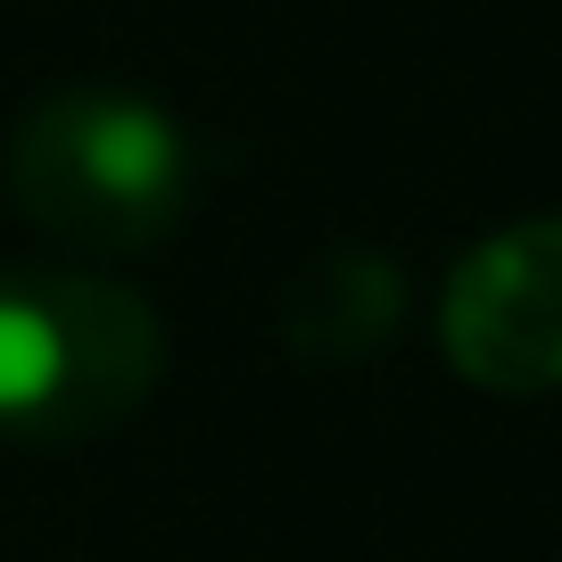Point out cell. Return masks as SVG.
Wrapping results in <instances>:
<instances>
[{"mask_svg":"<svg viewBox=\"0 0 562 562\" xmlns=\"http://www.w3.org/2000/svg\"><path fill=\"white\" fill-rule=\"evenodd\" d=\"M0 175H9V199L25 207V224L67 240L75 257H133L182 224L199 158L158 100L75 83L50 91L9 133Z\"/></svg>","mask_w":562,"mask_h":562,"instance_id":"obj_1","label":"cell"},{"mask_svg":"<svg viewBox=\"0 0 562 562\" xmlns=\"http://www.w3.org/2000/svg\"><path fill=\"white\" fill-rule=\"evenodd\" d=\"M166 323L116 273L9 265L0 273V430L9 439H100L158 397Z\"/></svg>","mask_w":562,"mask_h":562,"instance_id":"obj_2","label":"cell"},{"mask_svg":"<svg viewBox=\"0 0 562 562\" xmlns=\"http://www.w3.org/2000/svg\"><path fill=\"white\" fill-rule=\"evenodd\" d=\"M439 348L488 397L562 389V215H521L463 248L439 299Z\"/></svg>","mask_w":562,"mask_h":562,"instance_id":"obj_3","label":"cell"},{"mask_svg":"<svg viewBox=\"0 0 562 562\" xmlns=\"http://www.w3.org/2000/svg\"><path fill=\"white\" fill-rule=\"evenodd\" d=\"M405 306H414V290L381 248H323L281 290V348L299 364H364L397 339Z\"/></svg>","mask_w":562,"mask_h":562,"instance_id":"obj_4","label":"cell"}]
</instances>
